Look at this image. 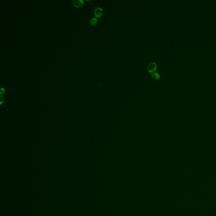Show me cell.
I'll return each instance as SVG.
<instances>
[{"instance_id": "obj_3", "label": "cell", "mask_w": 216, "mask_h": 216, "mask_svg": "<svg viewBox=\"0 0 216 216\" xmlns=\"http://www.w3.org/2000/svg\"><path fill=\"white\" fill-rule=\"evenodd\" d=\"M73 6L76 8H80L84 4L83 0H73Z\"/></svg>"}, {"instance_id": "obj_4", "label": "cell", "mask_w": 216, "mask_h": 216, "mask_svg": "<svg viewBox=\"0 0 216 216\" xmlns=\"http://www.w3.org/2000/svg\"><path fill=\"white\" fill-rule=\"evenodd\" d=\"M151 77L153 78V79L157 80L160 79L161 78V76L159 74V73H154L152 74L151 75Z\"/></svg>"}, {"instance_id": "obj_2", "label": "cell", "mask_w": 216, "mask_h": 216, "mask_svg": "<svg viewBox=\"0 0 216 216\" xmlns=\"http://www.w3.org/2000/svg\"><path fill=\"white\" fill-rule=\"evenodd\" d=\"M94 14L96 18H101L103 15V10L100 7H97L95 8L94 10Z\"/></svg>"}, {"instance_id": "obj_5", "label": "cell", "mask_w": 216, "mask_h": 216, "mask_svg": "<svg viewBox=\"0 0 216 216\" xmlns=\"http://www.w3.org/2000/svg\"><path fill=\"white\" fill-rule=\"evenodd\" d=\"M98 22V19L97 18H92V19H90V24L92 25V26H94L97 24Z\"/></svg>"}, {"instance_id": "obj_6", "label": "cell", "mask_w": 216, "mask_h": 216, "mask_svg": "<svg viewBox=\"0 0 216 216\" xmlns=\"http://www.w3.org/2000/svg\"><path fill=\"white\" fill-rule=\"evenodd\" d=\"M5 92V90L4 89H3V88H1V90H0V92H1V94H3V93H4V92Z\"/></svg>"}, {"instance_id": "obj_1", "label": "cell", "mask_w": 216, "mask_h": 216, "mask_svg": "<svg viewBox=\"0 0 216 216\" xmlns=\"http://www.w3.org/2000/svg\"><path fill=\"white\" fill-rule=\"evenodd\" d=\"M157 64L153 62L149 63L147 67V71L149 73L153 74L157 70Z\"/></svg>"}]
</instances>
